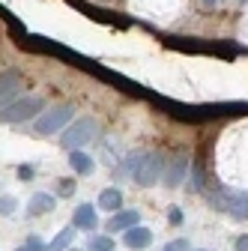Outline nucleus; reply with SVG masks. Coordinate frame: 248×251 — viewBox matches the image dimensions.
<instances>
[{
    "label": "nucleus",
    "mask_w": 248,
    "mask_h": 251,
    "mask_svg": "<svg viewBox=\"0 0 248 251\" xmlns=\"http://www.w3.org/2000/svg\"><path fill=\"white\" fill-rule=\"evenodd\" d=\"M212 203H215V209H224L227 215H233V218H239V222H245L248 218V195L245 192H233V188H215V192H203Z\"/></svg>",
    "instance_id": "nucleus-1"
},
{
    "label": "nucleus",
    "mask_w": 248,
    "mask_h": 251,
    "mask_svg": "<svg viewBox=\"0 0 248 251\" xmlns=\"http://www.w3.org/2000/svg\"><path fill=\"white\" fill-rule=\"evenodd\" d=\"M162 168H165V159L159 152H138V159H135V168H132V179L144 188L149 185H156L159 176H162Z\"/></svg>",
    "instance_id": "nucleus-2"
},
{
    "label": "nucleus",
    "mask_w": 248,
    "mask_h": 251,
    "mask_svg": "<svg viewBox=\"0 0 248 251\" xmlns=\"http://www.w3.org/2000/svg\"><path fill=\"white\" fill-rule=\"evenodd\" d=\"M42 108H45V102L39 96H24L18 102H6L3 108H0V123H24V120H33Z\"/></svg>",
    "instance_id": "nucleus-3"
},
{
    "label": "nucleus",
    "mask_w": 248,
    "mask_h": 251,
    "mask_svg": "<svg viewBox=\"0 0 248 251\" xmlns=\"http://www.w3.org/2000/svg\"><path fill=\"white\" fill-rule=\"evenodd\" d=\"M96 120H90V117H81V120H75L72 126H66V132H63V138H60V144H63L66 150H81L84 144H90L93 138H96Z\"/></svg>",
    "instance_id": "nucleus-4"
},
{
    "label": "nucleus",
    "mask_w": 248,
    "mask_h": 251,
    "mask_svg": "<svg viewBox=\"0 0 248 251\" xmlns=\"http://www.w3.org/2000/svg\"><path fill=\"white\" fill-rule=\"evenodd\" d=\"M72 105H57V108H51V111H42L36 120H33V129L39 132V135H51V132H57V129H63V126L72 120Z\"/></svg>",
    "instance_id": "nucleus-5"
},
{
    "label": "nucleus",
    "mask_w": 248,
    "mask_h": 251,
    "mask_svg": "<svg viewBox=\"0 0 248 251\" xmlns=\"http://www.w3.org/2000/svg\"><path fill=\"white\" fill-rule=\"evenodd\" d=\"M185 171H189V155H174V159H168L165 168H162L165 185H168V188H176V185L182 182Z\"/></svg>",
    "instance_id": "nucleus-6"
},
{
    "label": "nucleus",
    "mask_w": 248,
    "mask_h": 251,
    "mask_svg": "<svg viewBox=\"0 0 248 251\" xmlns=\"http://www.w3.org/2000/svg\"><path fill=\"white\" fill-rule=\"evenodd\" d=\"M54 203H57V198L54 195H48V192H36L33 198L27 201V215H45V212H51L54 209Z\"/></svg>",
    "instance_id": "nucleus-7"
},
{
    "label": "nucleus",
    "mask_w": 248,
    "mask_h": 251,
    "mask_svg": "<svg viewBox=\"0 0 248 251\" xmlns=\"http://www.w3.org/2000/svg\"><path fill=\"white\" fill-rule=\"evenodd\" d=\"M123 242H126L129 248H147V245L152 242V230L135 225V227H129V230H123Z\"/></svg>",
    "instance_id": "nucleus-8"
},
{
    "label": "nucleus",
    "mask_w": 248,
    "mask_h": 251,
    "mask_svg": "<svg viewBox=\"0 0 248 251\" xmlns=\"http://www.w3.org/2000/svg\"><path fill=\"white\" fill-rule=\"evenodd\" d=\"M72 227L78 230H93L96 227V206H90V203H81L72 215Z\"/></svg>",
    "instance_id": "nucleus-9"
},
{
    "label": "nucleus",
    "mask_w": 248,
    "mask_h": 251,
    "mask_svg": "<svg viewBox=\"0 0 248 251\" xmlns=\"http://www.w3.org/2000/svg\"><path fill=\"white\" fill-rule=\"evenodd\" d=\"M18 84H21V75L18 72H3L0 75V108H3L15 93H18Z\"/></svg>",
    "instance_id": "nucleus-10"
},
{
    "label": "nucleus",
    "mask_w": 248,
    "mask_h": 251,
    "mask_svg": "<svg viewBox=\"0 0 248 251\" xmlns=\"http://www.w3.org/2000/svg\"><path fill=\"white\" fill-rule=\"evenodd\" d=\"M138 222H141V215H138L135 209H117L108 227H111V230H129V227H135Z\"/></svg>",
    "instance_id": "nucleus-11"
},
{
    "label": "nucleus",
    "mask_w": 248,
    "mask_h": 251,
    "mask_svg": "<svg viewBox=\"0 0 248 251\" xmlns=\"http://www.w3.org/2000/svg\"><path fill=\"white\" fill-rule=\"evenodd\" d=\"M69 165H72V171L81 174V176L93 171V159H90L84 150H69Z\"/></svg>",
    "instance_id": "nucleus-12"
},
{
    "label": "nucleus",
    "mask_w": 248,
    "mask_h": 251,
    "mask_svg": "<svg viewBox=\"0 0 248 251\" xmlns=\"http://www.w3.org/2000/svg\"><path fill=\"white\" fill-rule=\"evenodd\" d=\"M99 206L108 209V212L123 209V192H120V188H105V192L99 195Z\"/></svg>",
    "instance_id": "nucleus-13"
},
{
    "label": "nucleus",
    "mask_w": 248,
    "mask_h": 251,
    "mask_svg": "<svg viewBox=\"0 0 248 251\" xmlns=\"http://www.w3.org/2000/svg\"><path fill=\"white\" fill-rule=\"evenodd\" d=\"M72 236H75V230L72 227H66V230H60L48 245H45V251H66L69 245H72Z\"/></svg>",
    "instance_id": "nucleus-14"
},
{
    "label": "nucleus",
    "mask_w": 248,
    "mask_h": 251,
    "mask_svg": "<svg viewBox=\"0 0 248 251\" xmlns=\"http://www.w3.org/2000/svg\"><path fill=\"white\" fill-rule=\"evenodd\" d=\"M87 251H114V239L111 236H93Z\"/></svg>",
    "instance_id": "nucleus-15"
},
{
    "label": "nucleus",
    "mask_w": 248,
    "mask_h": 251,
    "mask_svg": "<svg viewBox=\"0 0 248 251\" xmlns=\"http://www.w3.org/2000/svg\"><path fill=\"white\" fill-rule=\"evenodd\" d=\"M189 188H195V192H206V185H203V171H200V165H195V168H192V182H189Z\"/></svg>",
    "instance_id": "nucleus-16"
},
{
    "label": "nucleus",
    "mask_w": 248,
    "mask_h": 251,
    "mask_svg": "<svg viewBox=\"0 0 248 251\" xmlns=\"http://www.w3.org/2000/svg\"><path fill=\"white\" fill-rule=\"evenodd\" d=\"M12 212H15V198L3 195V198H0V215H12Z\"/></svg>",
    "instance_id": "nucleus-17"
},
{
    "label": "nucleus",
    "mask_w": 248,
    "mask_h": 251,
    "mask_svg": "<svg viewBox=\"0 0 248 251\" xmlns=\"http://www.w3.org/2000/svg\"><path fill=\"white\" fill-rule=\"evenodd\" d=\"M24 248H27V251H45V245H42V239H39V236H27Z\"/></svg>",
    "instance_id": "nucleus-18"
},
{
    "label": "nucleus",
    "mask_w": 248,
    "mask_h": 251,
    "mask_svg": "<svg viewBox=\"0 0 248 251\" xmlns=\"http://www.w3.org/2000/svg\"><path fill=\"white\" fill-rule=\"evenodd\" d=\"M165 251H189V242H185V239H174V242L165 245Z\"/></svg>",
    "instance_id": "nucleus-19"
},
{
    "label": "nucleus",
    "mask_w": 248,
    "mask_h": 251,
    "mask_svg": "<svg viewBox=\"0 0 248 251\" xmlns=\"http://www.w3.org/2000/svg\"><path fill=\"white\" fill-rule=\"evenodd\" d=\"M75 192V182L72 179H60V195H72Z\"/></svg>",
    "instance_id": "nucleus-20"
},
{
    "label": "nucleus",
    "mask_w": 248,
    "mask_h": 251,
    "mask_svg": "<svg viewBox=\"0 0 248 251\" xmlns=\"http://www.w3.org/2000/svg\"><path fill=\"white\" fill-rule=\"evenodd\" d=\"M18 176H21V179H30V176H33V168H27V165H21V168H18Z\"/></svg>",
    "instance_id": "nucleus-21"
},
{
    "label": "nucleus",
    "mask_w": 248,
    "mask_h": 251,
    "mask_svg": "<svg viewBox=\"0 0 248 251\" xmlns=\"http://www.w3.org/2000/svg\"><path fill=\"white\" fill-rule=\"evenodd\" d=\"M236 251H248V236H236Z\"/></svg>",
    "instance_id": "nucleus-22"
},
{
    "label": "nucleus",
    "mask_w": 248,
    "mask_h": 251,
    "mask_svg": "<svg viewBox=\"0 0 248 251\" xmlns=\"http://www.w3.org/2000/svg\"><path fill=\"white\" fill-rule=\"evenodd\" d=\"M171 222H174V225H179V222H182V212H179V209H174V212H171Z\"/></svg>",
    "instance_id": "nucleus-23"
},
{
    "label": "nucleus",
    "mask_w": 248,
    "mask_h": 251,
    "mask_svg": "<svg viewBox=\"0 0 248 251\" xmlns=\"http://www.w3.org/2000/svg\"><path fill=\"white\" fill-rule=\"evenodd\" d=\"M203 3H209V6H212V3H215V0H203Z\"/></svg>",
    "instance_id": "nucleus-24"
},
{
    "label": "nucleus",
    "mask_w": 248,
    "mask_h": 251,
    "mask_svg": "<svg viewBox=\"0 0 248 251\" xmlns=\"http://www.w3.org/2000/svg\"><path fill=\"white\" fill-rule=\"evenodd\" d=\"M15 251H27V248H24V245H21V248H15Z\"/></svg>",
    "instance_id": "nucleus-25"
},
{
    "label": "nucleus",
    "mask_w": 248,
    "mask_h": 251,
    "mask_svg": "<svg viewBox=\"0 0 248 251\" xmlns=\"http://www.w3.org/2000/svg\"><path fill=\"white\" fill-rule=\"evenodd\" d=\"M66 251H81V248H66Z\"/></svg>",
    "instance_id": "nucleus-26"
}]
</instances>
